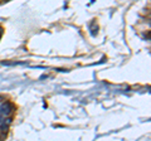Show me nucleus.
I'll return each instance as SVG.
<instances>
[{
    "label": "nucleus",
    "instance_id": "1",
    "mask_svg": "<svg viewBox=\"0 0 151 141\" xmlns=\"http://www.w3.org/2000/svg\"><path fill=\"white\" fill-rule=\"evenodd\" d=\"M12 110H13V107H12V105L10 103H3L1 106H0V115H5V116H8V115H10L12 114Z\"/></svg>",
    "mask_w": 151,
    "mask_h": 141
},
{
    "label": "nucleus",
    "instance_id": "2",
    "mask_svg": "<svg viewBox=\"0 0 151 141\" xmlns=\"http://www.w3.org/2000/svg\"><path fill=\"white\" fill-rule=\"evenodd\" d=\"M1 120H3V119H1V115H0V124H1Z\"/></svg>",
    "mask_w": 151,
    "mask_h": 141
}]
</instances>
